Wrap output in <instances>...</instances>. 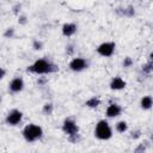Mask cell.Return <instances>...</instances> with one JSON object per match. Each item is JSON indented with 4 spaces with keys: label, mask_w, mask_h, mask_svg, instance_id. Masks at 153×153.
I'll use <instances>...</instances> for the list:
<instances>
[{
    "label": "cell",
    "mask_w": 153,
    "mask_h": 153,
    "mask_svg": "<svg viewBox=\"0 0 153 153\" xmlns=\"http://www.w3.org/2000/svg\"><path fill=\"white\" fill-rule=\"evenodd\" d=\"M18 23H19V24H22V25L26 24V23H27V18H26V16H25V14H22V16H19Z\"/></svg>",
    "instance_id": "44dd1931"
},
{
    "label": "cell",
    "mask_w": 153,
    "mask_h": 153,
    "mask_svg": "<svg viewBox=\"0 0 153 153\" xmlns=\"http://www.w3.org/2000/svg\"><path fill=\"white\" fill-rule=\"evenodd\" d=\"M22 134H23V137L26 142H35V141H38L43 137V129L38 124L30 123V124H26L24 127Z\"/></svg>",
    "instance_id": "7a4b0ae2"
},
{
    "label": "cell",
    "mask_w": 153,
    "mask_h": 153,
    "mask_svg": "<svg viewBox=\"0 0 153 153\" xmlns=\"http://www.w3.org/2000/svg\"><path fill=\"white\" fill-rule=\"evenodd\" d=\"M99 105H100V99H99L98 97H96V96L88 98V99L85 102V106L91 108V109H96V108H98Z\"/></svg>",
    "instance_id": "4fadbf2b"
},
{
    "label": "cell",
    "mask_w": 153,
    "mask_h": 153,
    "mask_svg": "<svg viewBox=\"0 0 153 153\" xmlns=\"http://www.w3.org/2000/svg\"><path fill=\"white\" fill-rule=\"evenodd\" d=\"M76 29H78L76 24H74V23H66V24L62 25L61 30H62V35L63 36L71 37V36H73L76 32Z\"/></svg>",
    "instance_id": "8fae6325"
},
{
    "label": "cell",
    "mask_w": 153,
    "mask_h": 153,
    "mask_svg": "<svg viewBox=\"0 0 153 153\" xmlns=\"http://www.w3.org/2000/svg\"><path fill=\"white\" fill-rule=\"evenodd\" d=\"M23 120V112L18 109H12L5 117V123L7 126H18Z\"/></svg>",
    "instance_id": "52a82bcc"
},
{
    "label": "cell",
    "mask_w": 153,
    "mask_h": 153,
    "mask_svg": "<svg viewBox=\"0 0 153 153\" xmlns=\"http://www.w3.org/2000/svg\"><path fill=\"white\" fill-rule=\"evenodd\" d=\"M140 135H141V134H140V130H135V131H133V133H131V135H130V136H131V139H137Z\"/></svg>",
    "instance_id": "7402d4cb"
},
{
    "label": "cell",
    "mask_w": 153,
    "mask_h": 153,
    "mask_svg": "<svg viewBox=\"0 0 153 153\" xmlns=\"http://www.w3.org/2000/svg\"><path fill=\"white\" fill-rule=\"evenodd\" d=\"M90 66V61L85 57H73L68 65L69 69L73 72H82L87 69Z\"/></svg>",
    "instance_id": "5b68a950"
},
{
    "label": "cell",
    "mask_w": 153,
    "mask_h": 153,
    "mask_svg": "<svg viewBox=\"0 0 153 153\" xmlns=\"http://www.w3.org/2000/svg\"><path fill=\"white\" fill-rule=\"evenodd\" d=\"M13 36H14V29L13 27H8L4 32V37H6V38H12Z\"/></svg>",
    "instance_id": "ac0fdd59"
},
{
    "label": "cell",
    "mask_w": 153,
    "mask_h": 153,
    "mask_svg": "<svg viewBox=\"0 0 153 153\" xmlns=\"http://www.w3.org/2000/svg\"><path fill=\"white\" fill-rule=\"evenodd\" d=\"M121 114H122V106L118 105V104H116V103H111V104L106 108V110H105V115H106V117H109V118L118 117Z\"/></svg>",
    "instance_id": "9c48e42d"
},
{
    "label": "cell",
    "mask_w": 153,
    "mask_h": 153,
    "mask_svg": "<svg viewBox=\"0 0 153 153\" xmlns=\"http://www.w3.org/2000/svg\"><path fill=\"white\" fill-rule=\"evenodd\" d=\"M57 71H59V66L55 65L49 59H38L26 68L27 73H32V74H37V75L50 74V73H55Z\"/></svg>",
    "instance_id": "6da1fadb"
},
{
    "label": "cell",
    "mask_w": 153,
    "mask_h": 153,
    "mask_svg": "<svg viewBox=\"0 0 153 153\" xmlns=\"http://www.w3.org/2000/svg\"><path fill=\"white\" fill-rule=\"evenodd\" d=\"M128 130V123L126 121H120L116 123V131L117 133H126Z\"/></svg>",
    "instance_id": "5bb4252c"
},
{
    "label": "cell",
    "mask_w": 153,
    "mask_h": 153,
    "mask_svg": "<svg viewBox=\"0 0 153 153\" xmlns=\"http://www.w3.org/2000/svg\"><path fill=\"white\" fill-rule=\"evenodd\" d=\"M110 88L114 90V91H120V90H123L126 86H127V82L121 78V76H115L111 79L110 81Z\"/></svg>",
    "instance_id": "30bf717a"
},
{
    "label": "cell",
    "mask_w": 153,
    "mask_h": 153,
    "mask_svg": "<svg viewBox=\"0 0 153 153\" xmlns=\"http://www.w3.org/2000/svg\"><path fill=\"white\" fill-rule=\"evenodd\" d=\"M5 75H6V71L2 67H0V79H2Z\"/></svg>",
    "instance_id": "cb8c5ba5"
},
{
    "label": "cell",
    "mask_w": 153,
    "mask_h": 153,
    "mask_svg": "<svg viewBox=\"0 0 153 153\" xmlns=\"http://www.w3.org/2000/svg\"><path fill=\"white\" fill-rule=\"evenodd\" d=\"M66 48H67V49H66V50H67V54L72 55V54H73V45H72V44H68Z\"/></svg>",
    "instance_id": "603a6c76"
},
{
    "label": "cell",
    "mask_w": 153,
    "mask_h": 153,
    "mask_svg": "<svg viewBox=\"0 0 153 153\" xmlns=\"http://www.w3.org/2000/svg\"><path fill=\"white\" fill-rule=\"evenodd\" d=\"M122 65H123V67H126V68L131 67V66H133V59H131V57H129V56L124 57V60H123Z\"/></svg>",
    "instance_id": "d6986e66"
},
{
    "label": "cell",
    "mask_w": 153,
    "mask_h": 153,
    "mask_svg": "<svg viewBox=\"0 0 153 153\" xmlns=\"http://www.w3.org/2000/svg\"><path fill=\"white\" fill-rule=\"evenodd\" d=\"M152 68H153V63H152V59H151L146 65L142 66V72L146 74H149L152 72Z\"/></svg>",
    "instance_id": "2e32d148"
},
{
    "label": "cell",
    "mask_w": 153,
    "mask_h": 153,
    "mask_svg": "<svg viewBox=\"0 0 153 153\" xmlns=\"http://www.w3.org/2000/svg\"><path fill=\"white\" fill-rule=\"evenodd\" d=\"M0 102H1V98H0Z\"/></svg>",
    "instance_id": "d4e9b609"
},
{
    "label": "cell",
    "mask_w": 153,
    "mask_h": 153,
    "mask_svg": "<svg viewBox=\"0 0 153 153\" xmlns=\"http://www.w3.org/2000/svg\"><path fill=\"white\" fill-rule=\"evenodd\" d=\"M140 105H141V109L143 110H149L153 105V99H152V96H145L141 98V102H140Z\"/></svg>",
    "instance_id": "7c38bea8"
},
{
    "label": "cell",
    "mask_w": 153,
    "mask_h": 153,
    "mask_svg": "<svg viewBox=\"0 0 153 153\" xmlns=\"http://www.w3.org/2000/svg\"><path fill=\"white\" fill-rule=\"evenodd\" d=\"M146 152V146L143 143H140L135 149H134V153H145Z\"/></svg>",
    "instance_id": "ffe728a7"
},
{
    "label": "cell",
    "mask_w": 153,
    "mask_h": 153,
    "mask_svg": "<svg viewBox=\"0 0 153 153\" xmlns=\"http://www.w3.org/2000/svg\"><path fill=\"white\" fill-rule=\"evenodd\" d=\"M24 88V80L20 76H16L8 84V91L11 93H19Z\"/></svg>",
    "instance_id": "ba28073f"
},
{
    "label": "cell",
    "mask_w": 153,
    "mask_h": 153,
    "mask_svg": "<svg viewBox=\"0 0 153 153\" xmlns=\"http://www.w3.org/2000/svg\"><path fill=\"white\" fill-rule=\"evenodd\" d=\"M94 136L99 140H109L112 137V129L108 121L100 120L97 122L94 128Z\"/></svg>",
    "instance_id": "277c9868"
},
{
    "label": "cell",
    "mask_w": 153,
    "mask_h": 153,
    "mask_svg": "<svg viewBox=\"0 0 153 153\" xmlns=\"http://www.w3.org/2000/svg\"><path fill=\"white\" fill-rule=\"evenodd\" d=\"M32 48H33L35 50H41V49L43 48V42L39 41V39H33V42H32Z\"/></svg>",
    "instance_id": "e0dca14e"
},
{
    "label": "cell",
    "mask_w": 153,
    "mask_h": 153,
    "mask_svg": "<svg viewBox=\"0 0 153 153\" xmlns=\"http://www.w3.org/2000/svg\"><path fill=\"white\" fill-rule=\"evenodd\" d=\"M53 110H54V105H53L51 103H45V104L43 105V108H42V112H43L44 115H47V116L51 115V114H53Z\"/></svg>",
    "instance_id": "9a60e30c"
},
{
    "label": "cell",
    "mask_w": 153,
    "mask_h": 153,
    "mask_svg": "<svg viewBox=\"0 0 153 153\" xmlns=\"http://www.w3.org/2000/svg\"><path fill=\"white\" fill-rule=\"evenodd\" d=\"M62 131L68 136V140L76 143L79 141V127L73 118H66L62 123Z\"/></svg>",
    "instance_id": "3957f363"
},
{
    "label": "cell",
    "mask_w": 153,
    "mask_h": 153,
    "mask_svg": "<svg viewBox=\"0 0 153 153\" xmlns=\"http://www.w3.org/2000/svg\"><path fill=\"white\" fill-rule=\"evenodd\" d=\"M115 49H116V43L115 42H103L97 47L96 51L103 57H110V56L114 55Z\"/></svg>",
    "instance_id": "8992f818"
}]
</instances>
